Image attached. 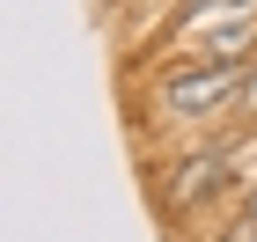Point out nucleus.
Listing matches in <instances>:
<instances>
[{"mask_svg":"<svg viewBox=\"0 0 257 242\" xmlns=\"http://www.w3.org/2000/svg\"><path fill=\"white\" fill-rule=\"evenodd\" d=\"M242 81H250V66H242V59H184L177 74H162L155 110H162V118H184V125L220 118L228 103H242Z\"/></svg>","mask_w":257,"mask_h":242,"instance_id":"obj_1","label":"nucleus"},{"mask_svg":"<svg viewBox=\"0 0 257 242\" xmlns=\"http://www.w3.org/2000/svg\"><path fill=\"white\" fill-rule=\"evenodd\" d=\"M184 37L198 44L191 59H242V66H257V15H213V22H198V30H184Z\"/></svg>","mask_w":257,"mask_h":242,"instance_id":"obj_2","label":"nucleus"},{"mask_svg":"<svg viewBox=\"0 0 257 242\" xmlns=\"http://www.w3.org/2000/svg\"><path fill=\"white\" fill-rule=\"evenodd\" d=\"M228 169H235V154H228V147H206V154L177 161V183H169V198H177V205H206L213 191H228Z\"/></svg>","mask_w":257,"mask_h":242,"instance_id":"obj_3","label":"nucleus"},{"mask_svg":"<svg viewBox=\"0 0 257 242\" xmlns=\"http://www.w3.org/2000/svg\"><path fill=\"white\" fill-rule=\"evenodd\" d=\"M235 110H242V118L257 125V66H250V81H242V103H235Z\"/></svg>","mask_w":257,"mask_h":242,"instance_id":"obj_4","label":"nucleus"},{"mask_svg":"<svg viewBox=\"0 0 257 242\" xmlns=\"http://www.w3.org/2000/svg\"><path fill=\"white\" fill-rule=\"evenodd\" d=\"M250 213H257V183H250Z\"/></svg>","mask_w":257,"mask_h":242,"instance_id":"obj_5","label":"nucleus"}]
</instances>
